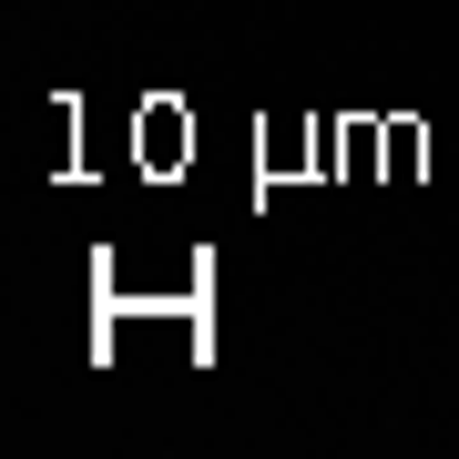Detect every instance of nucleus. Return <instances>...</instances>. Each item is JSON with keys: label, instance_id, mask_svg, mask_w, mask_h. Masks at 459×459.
Returning <instances> with one entry per match:
<instances>
[{"label": "nucleus", "instance_id": "1", "mask_svg": "<svg viewBox=\"0 0 459 459\" xmlns=\"http://www.w3.org/2000/svg\"><path fill=\"white\" fill-rule=\"evenodd\" d=\"M133 153H143V174H184L195 164V113H184L174 92H153L143 123H133Z\"/></svg>", "mask_w": 459, "mask_h": 459}, {"label": "nucleus", "instance_id": "2", "mask_svg": "<svg viewBox=\"0 0 459 459\" xmlns=\"http://www.w3.org/2000/svg\"><path fill=\"white\" fill-rule=\"evenodd\" d=\"M255 164H265V174H296V164L316 174V123H276V133L255 143Z\"/></svg>", "mask_w": 459, "mask_h": 459}, {"label": "nucleus", "instance_id": "3", "mask_svg": "<svg viewBox=\"0 0 459 459\" xmlns=\"http://www.w3.org/2000/svg\"><path fill=\"white\" fill-rule=\"evenodd\" d=\"M377 143H388V184H409L419 153H429V133H419V123H377Z\"/></svg>", "mask_w": 459, "mask_h": 459}]
</instances>
